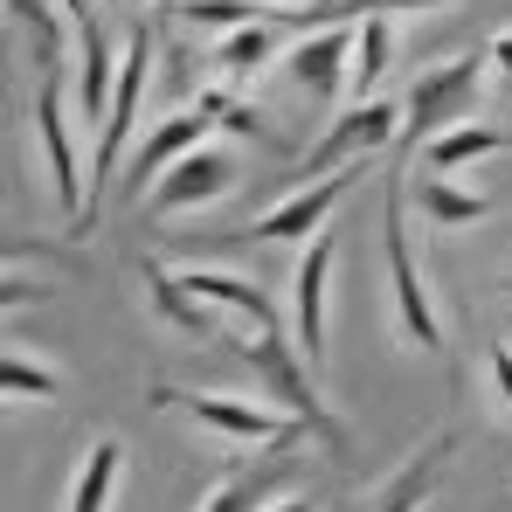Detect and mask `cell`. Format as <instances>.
I'll return each instance as SVG.
<instances>
[{
  "label": "cell",
  "instance_id": "1",
  "mask_svg": "<svg viewBox=\"0 0 512 512\" xmlns=\"http://www.w3.org/2000/svg\"><path fill=\"white\" fill-rule=\"evenodd\" d=\"M215 346H229L256 374V395H270L284 416H298V423L312 429V443H326L333 457H353V429L333 416V402H326V388H319V367L298 353V340H291L284 326H229Z\"/></svg>",
  "mask_w": 512,
  "mask_h": 512
},
{
  "label": "cell",
  "instance_id": "2",
  "mask_svg": "<svg viewBox=\"0 0 512 512\" xmlns=\"http://www.w3.org/2000/svg\"><path fill=\"white\" fill-rule=\"evenodd\" d=\"M381 270H388V305H395L402 346L443 353V305L429 291V270L416 263V236H409V173L381 180Z\"/></svg>",
  "mask_w": 512,
  "mask_h": 512
},
{
  "label": "cell",
  "instance_id": "3",
  "mask_svg": "<svg viewBox=\"0 0 512 512\" xmlns=\"http://www.w3.org/2000/svg\"><path fill=\"white\" fill-rule=\"evenodd\" d=\"M153 63H160V42H153V21H139L118 49V90H111V111L97 125V146H90V208L70 236H90L97 229V208H104V187L118 180V167L132 160L139 146V111H146V84H153Z\"/></svg>",
  "mask_w": 512,
  "mask_h": 512
},
{
  "label": "cell",
  "instance_id": "4",
  "mask_svg": "<svg viewBox=\"0 0 512 512\" xmlns=\"http://www.w3.org/2000/svg\"><path fill=\"white\" fill-rule=\"evenodd\" d=\"M153 409H180L194 429H208L222 443H243V450H291V443L312 436L298 416H284L270 395H229V388H173V381H153Z\"/></svg>",
  "mask_w": 512,
  "mask_h": 512
},
{
  "label": "cell",
  "instance_id": "5",
  "mask_svg": "<svg viewBox=\"0 0 512 512\" xmlns=\"http://www.w3.org/2000/svg\"><path fill=\"white\" fill-rule=\"evenodd\" d=\"M485 90H492V56H485V49L423 63L416 84H409V97H402V146H429V139H443L450 125H471L478 104H485Z\"/></svg>",
  "mask_w": 512,
  "mask_h": 512
},
{
  "label": "cell",
  "instance_id": "6",
  "mask_svg": "<svg viewBox=\"0 0 512 512\" xmlns=\"http://www.w3.org/2000/svg\"><path fill=\"white\" fill-rule=\"evenodd\" d=\"M28 132L42 146V173H49V194L63 201L70 229L84 222L90 187H84V146H77V77L70 70H42L35 104H28Z\"/></svg>",
  "mask_w": 512,
  "mask_h": 512
},
{
  "label": "cell",
  "instance_id": "7",
  "mask_svg": "<svg viewBox=\"0 0 512 512\" xmlns=\"http://www.w3.org/2000/svg\"><path fill=\"white\" fill-rule=\"evenodd\" d=\"M388 146H402V104H395V97H353L340 118L298 153L291 180L312 187V180H326V173H340V167H367V160L388 153Z\"/></svg>",
  "mask_w": 512,
  "mask_h": 512
},
{
  "label": "cell",
  "instance_id": "8",
  "mask_svg": "<svg viewBox=\"0 0 512 512\" xmlns=\"http://www.w3.org/2000/svg\"><path fill=\"white\" fill-rule=\"evenodd\" d=\"M236 180H243V160H236V146H222V139H208L201 153H187L180 167H167L146 194H139V215H153V222H173V215H201V208H215V201H229L236 194Z\"/></svg>",
  "mask_w": 512,
  "mask_h": 512
},
{
  "label": "cell",
  "instance_id": "9",
  "mask_svg": "<svg viewBox=\"0 0 512 512\" xmlns=\"http://www.w3.org/2000/svg\"><path fill=\"white\" fill-rule=\"evenodd\" d=\"M333 263H340V236L319 229L305 250H298V270H291V340L312 367H326V305H333Z\"/></svg>",
  "mask_w": 512,
  "mask_h": 512
},
{
  "label": "cell",
  "instance_id": "10",
  "mask_svg": "<svg viewBox=\"0 0 512 512\" xmlns=\"http://www.w3.org/2000/svg\"><path fill=\"white\" fill-rule=\"evenodd\" d=\"M360 173L367 167H340V173H326V180H312V187H291L277 208H263L243 229V243H312L319 229H333V208L353 194Z\"/></svg>",
  "mask_w": 512,
  "mask_h": 512
},
{
  "label": "cell",
  "instance_id": "11",
  "mask_svg": "<svg viewBox=\"0 0 512 512\" xmlns=\"http://www.w3.org/2000/svg\"><path fill=\"white\" fill-rule=\"evenodd\" d=\"M215 132H222V125H215V111H208L201 97H187L180 111H167L160 125H146V132H139V146H132V160H125L132 187L146 194V180H160V173L180 167L187 153H201V146H208Z\"/></svg>",
  "mask_w": 512,
  "mask_h": 512
},
{
  "label": "cell",
  "instance_id": "12",
  "mask_svg": "<svg viewBox=\"0 0 512 512\" xmlns=\"http://www.w3.org/2000/svg\"><path fill=\"white\" fill-rule=\"evenodd\" d=\"M450 450H457V429H436L423 450H409L381 485H367L353 512H423L436 499V485H443V471H450Z\"/></svg>",
  "mask_w": 512,
  "mask_h": 512
},
{
  "label": "cell",
  "instance_id": "13",
  "mask_svg": "<svg viewBox=\"0 0 512 512\" xmlns=\"http://www.w3.org/2000/svg\"><path fill=\"white\" fill-rule=\"evenodd\" d=\"M284 77L312 104H340L353 84V28H326V35H298L284 49Z\"/></svg>",
  "mask_w": 512,
  "mask_h": 512
},
{
  "label": "cell",
  "instance_id": "14",
  "mask_svg": "<svg viewBox=\"0 0 512 512\" xmlns=\"http://www.w3.org/2000/svg\"><path fill=\"white\" fill-rule=\"evenodd\" d=\"M139 291H146V305H153V319L173 326V333H187V340H222L229 326H222V312L201 298V291H187V277L160 263V256H139Z\"/></svg>",
  "mask_w": 512,
  "mask_h": 512
},
{
  "label": "cell",
  "instance_id": "15",
  "mask_svg": "<svg viewBox=\"0 0 512 512\" xmlns=\"http://www.w3.org/2000/svg\"><path fill=\"white\" fill-rule=\"evenodd\" d=\"M180 277H187V291H201L222 319H236V326H284V312L270 305V291L250 284V277H236V270H215V263H180Z\"/></svg>",
  "mask_w": 512,
  "mask_h": 512
},
{
  "label": "cell",
  "instance_id": "16",
  "mask_svg": "<svg viewBox=\"0 0 512 512\" xmlns=\"http://www.w3.org/2000/svg\"><path fill=\"white\" fill-rule=\"evenodd\" d=\"M118 485H125V436H90L77 471H70V492H63V512H111L118 506Z\"/></svg>",
  "mask_w": 512,
  "mask_h": 512
},
{
  "label": "cell",
  "instance_id": "17",
  "mask_svg": "<svg viewBox=\"0 0 512 512\" xmlns=\"http://www.w3.org/2000/svg\"><path fill=\"white\" fill-rule=\"evenodd\" d=\"M409 208L423 215V229H436V236H450V229H478V222L492 215L485 194H471V187H457L450 173H429V167L409 173Z\"/></svg>",
  "mask_w": 512,
  "mask_h": 512
},
{
  "label": "cell",
  "instance_id": "18",
  "mask_svg": "<svg viewBox=\"0 0 512 512\" xmlns=\"http://www.w3.org/2000/svg\"><path fill=\"white\" fill-rule=\"evenodd\" d=\"M277 56H284V21L263 14L250 28H236V35H215V63H208V70H215V84L243 90V84H256Z\"/></svg>",
  "mask_w": 512,
  "mask_h": 512
},
{
  "label": "cell",
  "instance_id": "19",
  "mask_svg": "<svg viewBox=\"0 0 512 512\" xmlns=\"http://www.w3.org/2000/svg\"><path fill=\"white\" fill-rule=\"evenodd\" d=\"M7 14L35 42V63L42 70H70L77 77V21H70L63 0H7Z\"/></svg>",
  "mask_w": 512,
  "mask_h": 512
},
{
  "label": "cell",
  "instance_id": "20",
  "mask_svg": "<svg viewBox=\"0 0 512 512\" xmlns=\"http://www.w3.org/2000/svg\"><path fill=\"white\" fill-rule=\"evenodd\" d=\"M506 146H512L506 125H450L443 139H429V146H423V167L457 180L464 167H485V160H492V153H506Z\"/></svg>",
  "mask_w": 512,
  "mask_h": 512
},
{
  "label": "cell",
  "instance_id": "21",
  "mask_svg": "<svg viewBox=\"0 0 512 512\" xmlns=\"http://www.w3.org/2000/svg\"><path fill=\"white\" fill-rule=\"evenodd\" d=\"M63 388H70V381H63V367H56V360H42V353H28L21 340L0 353V395H7L14 409H21V402H35V409H42V402H63Z\"/></svg>",
  "mask_w": 512,
  "mask_h": 512
},
{
  "label": "cell",
  "instance_id": "22",
  "mask_svg": "<svg viewBox=\"0 0 512 512\" xmlns=\"http://www.w3.org/2000/svg\"><path fill=\"white\" fill-rule=\"evenodd\" d=\"M388 70H395V21H388V14H360V28H353V84H346V97H381Z\"/></svg>",
  "mask_w": 512,
  "mask_h": 512
},
{
  "label": "cell",
  "instance_id": "23",
  "mask_svg": "<svg viewBox=\"0 0 512 512\" xmlns=\"http://www.w3.org/2000/svg\"><path fill=\"white\" fill-rule=\"evenodd\" d=\"M270 499H277V492H270L263 471H229V478H215V485L201 492V506H194V512H263Z\"/></svg>",
  "mask_w": 512,
  "mask_h": 512
},
{
  "label": "cell",
  "instance_id": "24",
  "mask_svg": "<svg viewBox=\"0 0 512 512\" xmlns=\"http://www.w3.org/2000/svg\"><path fill=\"white\" fill-rule=\"evenodd\" d=\"M173 14H180L187 28H208V35H236V28L263 21L270 7H256V0H173Z\"/></svg>",
  "mask_w": 512,
  "mask_h": 512
},
{
  "label": "cell",
  "instance_id": "25",
  "mask_svg": "<svg viewBox=\"0 0 512 512\" xmlns=\"http://www.w3.org/2000/svg\"><path fill=\"white\" fill-rule=\"evenodd\" d=\"M222 132H229V139H243V146H270V118H263L256 104H243V97L222 111Z\"/></svg>",
  "mask_w": 512,
  "mask_h": 512
},
{
  "label": "cell",
  "instance_id": "26",
  "mask_svg": "<svg viewBox=\"0 0 512 512\" xmlns=\"http://www.w3.org/2000/svg\"><path fill=\"white\" fill-rule=\"evenodd\" d=\"M485 374H492V395H499V402L512 409V346H506V340L485 353Z\"/></svg>",
  "mask_w": 512,
  "mask_h": 512
},
{
  "label": "cell",
  "instance_id": "27",
  "mask_svg": "<svg viewBox=\"0 0 512 512\" xmlns=\"http://www.w3.org/2000/svg\"><path fill=\"white\" fill-rule=\"evenodd\" d=\"M28 298H49V284H42V277L28 284V277H21V263H7V312H21Z\"/></svg>",
  "mask_w": 512,
  "mask_h": 512
},
{
  "label": "cell",
  "instance_id": "28",
  "mask_svg": "<svg viewBox=\"0 0 512 512\" xmlns=\"http://www.w3.org/2000/svg\"><path fill=\"white\" fill-rule=\"evenodd\" d=\"M450 0H360V14H443Z\"/></svg>",
  "mask_w": 512,
  "mask_h": 512
},
{
  "label": "cell",
  "instance_id": "29",
  "mask_svg": "<svg viewBox=\"0 0 512 512\" xmlns=\"http://www.w3.org/2000/svg\"><path fill=\"white\" fill-rule=\"evenodd\" d=\"M485 56H492V84L512 90V28H499V35L485 42Z\"/></svg>",
  "mask_w": 512,
  "mask_h": 512
},
{
  "label": "cell",
  "instance_id": "30",
  "mask_svg": "<svg viewBox=\"0 0 512 512\" xmlns=\"http://www.w3.org/2000/svg\"><path fill=\"white\" fill-rule=\"evenodd\" d=\"M263 512H326V506H319L312 492H277V499H270Z\"/></svg>",
  "mask_w": 512,
  "mask_h": 512
},
{
  "label": "cell",
  "instance_id": "31",
  "mask_svg": "<svg viewBox=\"0 0 512 512\" xmlns=\"http://www.w3.org/2000/svg\"><path fill=\"white\" fill-rule=\"evenodd\" d=\"M256 7H312V0H256Z\"/></svg>",
  "mask_w": 512,
  "mask_h": 512
}]
</instances>
